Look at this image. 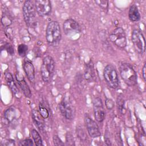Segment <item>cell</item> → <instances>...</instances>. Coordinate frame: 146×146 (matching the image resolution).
<instances>
[{
  "mask_svg": "<svg viewBox=\"0 0 146 146\" xmlns=\"http://www.w3.org/2000/svg\"><path fill=\"white\" fill-rule=\"evenodd\" d=\"M106 106L108 110H112L114 107V102L110 98H107L105 100Z\"/></svg>",
  "mask_w": 146,
  "mask_h": 146,
  "instance_id": "29",
  "label": "cell"
},
{
  "mask_svg": "<svg viewBox=\"0 0 146 146\" xmlns=\"http://www.w3.org/2000/svg\"><path fill=\"white\" fill-rule=\"evenodd\" d=\"M22 13L26 25L29 27H34L36 23V10L31 1H26L24 2Z\"/></svg>",
  "mask_w": 146,
  "mask_h": 146,
  "instance_id": "4",
  "label": "cell"
},
{
  "mask_svg": "<svg viewBox=\"0 0 146 146\" xmlns=\"http://www.w3.org/2000/svg\"><path fill=\"white\" fill-rule=\"evenodd\" d=\"M76 133L78 137L81 140H85L87 138L86 133L83 129L82 128V127L78 126L76 128Z\"/></svg>",
  "mask_w": 146,
  "mask_h": 146,
  "instance_id": "26",
  "label": "cell"
},
{
  "mask_svg": "<svg viewBox=\"0 0 146 146\" xmlns=\"http://www.w3.org/2000/svg\"><path fill=\"white\" fill-rule=\"evenodd\" d=\"M63 29L65 34L68 36H74L80 33L82 31V28L78 22L72 18H68L64 22Z\"/></svg>",
  "mask_w": 146,
  "mask_h": 146,
  "instance_id": "9",
  "label": "cell"
},
{
  "mask_svg": "<svg viewBox=\"0 0 146 146\" xmlns=\"http://www.w3.org/2000/svg\"><path fill=\"white\" fill-rule=\"evenodd\" d=\"M12 30L10 27H7L5 28V34L10 39H11L13 37V33H12Z\"/></svg>",
  "mask_w": 146,
  "mask_h": 146,
  "instance_id": "33",
  "label": "cell"
},
{
  "mask_svg": "<svg viewBox=\"0 0 146 146\" xmlns=\"http://www.w3.org/2000/svg\"><path fill=\"white\" fill-rule=\"evenodd\" d=\"M32 117L35 125L40 131H43L44 128L43 118L40 115L39 111L33 110L32 111Z\"/></svg>",
  "mask_w": 146,
  "mask_h": 146,
  "instance_id": "17",
  "label": "cell"
},
{
  "mask_svg": "<svg viewBox=\"0 0 146 146\" xmlns=\"http://www.w3.org/2000/svg\"><path fill=\"white\" fill-rule=\"evenodd\" d=\"M66 141L69 145H72L74 143V139L70 133H67L66 135Z\"/></svg>",
  "mask_w": 146,
  "mask_h": 146,
  "instance_id": "32",
  "label": "cell"
},
{
  "mask_svg": "<svg viewBox=\"0 0 146 146\" xmlns=\"http://www.w3.org/2000/svg\"><path fill=\"white\" fill-rule=\"evenodd\" d=\"M15 141L11 139H8L5 141H2L1 145L2 146H9V145H15Z\"/></svg>",
  "mask_w": 146,
  "mask_h": 146,
  "instance_id": "31",
  "label": "cell"
},
{
  "mask_svg": "<svg viewBox=\"0 0 146 146\" xmlns=\"http://www.w3.org/2000/svg\"><path fill=\"white\" fill-rule=\"evenodd\" d=\"M103 76L107 84L110 88L116 89L118 87L119 80L117 72L113 66L108 64L105 67L103 71Z\"/></svg>",
  "mask_w": 146,
  "mask_h": 146,
  "instance_id": "5",
  "label": "cell"
},
{
  "mask_svg": "<svg viewBox=\"0 0 146 146\" xmlns=\"http://www.w3.org/2000/svg\"><path fill=\"white\" fill-rule=\"evenodd\" d=\"M59 109L62 115L68 120H71L75 115L74 107L68 96L63 97L59 105Z\"/></svg>",
  "mask_w": 146,
  "mask_h": 146,
  "instance_id": "7",
  "label": "cell"
},
{
  "mask_svg": "<svg viewBox=\"0 0 146 146\" xmlns=\"http://www.w3.org/2000/svg\"><path fill=\"white\" fill-rule=\"evenodd\" d=\"M53 143L55 145H63L64 143L60 140V139L58 137V135H54L53 137Z\"/></svg>",
  "mask_w": 146,
  "mask_h": 146,
  "instance_id": "30",
  "label": "cell"
},
{
  "mask_svg": "<svg viewBox=\"0 0 146 146\" xmlns=\"http://www.w3.org/2000/svg\"><path fill=\"white\" fill-rule=\"evenodd\" d=\"M31 135L33 139L34 142L36 145L40 146L43 145L42 138L39 133V132L35 129H33L31 131Z\"/></svg>",
  "mask_w": 146,
  "mask_h": 146,
  "instance_id": "20",
  "label": "cell"
},
{
  "mask_svg": "<svg viewBox=\"0 0 146 146\" xmlns=\"http://www.w3.org/2000/svg\"><path fill=\"white\" fill-rule=\"evenodd\" d=\"M117 104L119 111L123 112L124 110V100L121 95H119L117 97Z\"/></svg>",
  "mask_w": 146,
  "mask_h": 146,
  "instance_id": "25",
  "label": "cell"
},
{
  "mask_svg": "<svg viewBox=\"0 0 146 146\" xmlns=\"http://www.w3.org/2000/svg\"><path fill=\"white\" fill-rule=\"evenodd\" d=\"M55 71V61L54 59L48 55L44 57L42 61L40 67L41 76L44 82H49L54 74Z\"/></svg>",
  "mask_w": 146,
  "mask_h": 146,
  "instance_id": "3",
  "label": "cell"
},
{
  "mask_svg": "<svg viewBox=\"0 0 146 146\" xmlns=\"http://www.w3.org/2000/svg\"><path fill=\"white\" fill-rule=\"evenodd\" d=\"M120 74L124 83L128 86H134L137 82V73L128 63H122L119 67Z\"/></svg>",
  "mask_w": 146,
  "mask_h": 146,
  "instance_id": "1",
  "label": "cell"
},
{
  "mask_svg": "<svg viewBox=\"0 0 146 146\" xmlns=\"http://www.w3.org/2000/svg\"><path fill=\"white\" fill-rule=\"evenodd\" d=\"M19 144L20 145H23V146H32L34 145V143H33V141L31 139H26L20 141Z\"/></svg>",
  "mask_w": 146,
  "mask_h": 146,
  "instance_id": "28",
  "label": "cell"
},
{
  "mask_svg": "<svg viewBox=\"0 0 146 146\" xmlns=\"http://www.w3.org/2000/svg\"><path fill=\"white\" fill-rule=\"evenodd\" d=\"M1 22L2 25L6 27H9V26L11 24L12 21L10 19L9 15L6 14H4L2 15V18H1Z\"/></svg>",
  "mask_w": 146,
  "mask_h": 146,
  "instance_id": "23",
  "label": "cell"
},
{
  "mask_svg": "<svg viewBox=\"0 0 146 146\" xmlns=\"http://www.w3.org/2000/svg\"><path fill=\"white\" fill-rule=\"evenodd\" d=\"M5 78L6 81V83L13 92V94L15 95V97L19 98V96H20V92L19 91L17 87V86L16 83L14 82L13 76L12 74L9 72H6L5 73Z\"/></svg>",
  "mask_w": 146,
  "mask_h": 146,
  "instance_id": "14",
  "label": "cell"
},
{
  "mask_svg": "<svg viewBox=\"0 0 146 146\" xmlns=\"http://www.w3.org/2000/svg\"><path fill=\"white\" fill-rule=\"evenodd\" d=\"M84 121L88 133L90 137L96 138L101 135L100 131L96 123L87 114L85 115Z\"/></svg>",
  "mask_w": 146,
  "mask_h": 146,
  "instance_id": "12",
  "label": "cell"
},
{
  "mask_svg": "<svg viewBox=\"0 0 146 146\" xmlns=\"http://www.w3.org/2000/svg\"><path fill=\"white\" fill-rule=\"evenodd\" d=\"M15 78L17 81V83L19 86L21 90H22L23 95L28 98H30L31 97L32 94L30 90V87H29L27 83L25 81L24 77L19 74L18 72L15 74Z\"/></svg>",
  "mask_w": 146,
  "mask_h": 146,
  "instance_id": "13",
  "label": "cell"
},
{
  "mask_svg": "<svg viewBox=\"0 0 146 146\" xmlns=\"http://www.w3.org/2000/svg\"><path fill=\"white\" fill-rule=\"evenodd\" d=\"M84 76L85 79L88 82H91L94 81L95 79V72L94 69V66L91 60L88 62L86 64L84 72Z\"/></svg>",
  "mask_w": 146,
  "mask_h": 146,
  "instance_id": "16",
  "label": "cell"
},
{
  "mask_svg": "<svg viewBox=\"0 0 146 146\" xmlns=\"http://www.w3.org/2000/svg\"><path fill=\"white\" fill-rule=\"evenodd\" d=\"M16 117L15 110L13 107H10L6 109L4 112L3 119H5V124H8L14 121Z\"/></svg>",
  "mask_w": 146,
  "mask_h": 146,
  "instance_id": "18",
  "label": "cell"
},
{
  "mask_svg": "<svg viewBox=\"0 0 146 146\" xmlns=\"http://www.w3.org/2000/svg\"><path fill=\"white\" fill-rule=\"evenodd\" d=\"M23 70L30 82L35 80V69L33 63L29 60H25L23 64Z\"/></svg>",
  "mask_w": 146,
  "mask_h": 146,
  "instance_id": "15",
  "label": "cell"
},
{
  "mask_svg": "<svg viewBox=\"0 0 146 146\" xmlns=\"http://www.w3.org/2000/svg\"><path fill=\"white\" fill-rule=\"evenodd\" d=\"M39 112L43 119H47L48 117L49 112L46 107L44 106V105H43L42 103H39Z\"/></svg>",
  "mask_w": 146,
  "mask_h": 146,
  "instance_id": "22",
  "label": "cell"
},
{
  "mask_svg": "<svg viewBox=\"0 0 146 146\" xmlns=\"http://www.w3.org/2000/svg\"><path fill=\"white\" fill-rule=\"evenodd\" d=\"M62 36L59 23L55 21L50 22L46 30V38L48 43L54 45L59 43Z\"/></svg>",
  "mask_w": 146,
  "mask_h": 146,
  "instance_id": "2",
  "label": "cell"
},
{
  "mask_svg": "<svg viewBox=\"0 0 146 146\" xmlns=\"http://www.w3.org/2000/svg\"><path fill=\"white\" fill-rule=\"evenodd\" d=\"M94 117L98 122H102L105 117V112L102 100L100 98L96 97L93 100Z\"/></svg>",
  "mask_w": 146,
  "mask_h": 146,
  "instance_id": "11",
  "label": "cell"
},
{
  "mask_svg": "<svg viewBox=\"0 0 146 146\" xmlns=\"http://www.w3.org/2000/svg\"><path fill=\"white\" fill-rule=\"evenodd\" d=\"M95 2L103 10H108V1L106 0H97L95 1Z\"/></svg>",
  "mask_w": 146,
  "mask_h": 146,
  "instance_id": "24",
  "label": "cell"
},
{
  "mask_svg": "<svg viewBox=\"0 0 146 146\" xmlns=\"http://www.w3.org/2000/svg\"><path fill=\"white\" fill-rule=\"evenodd\" d=\"M128 18L132 22H137L140 19V14L137 6L135 5H132L130 6L128 11Z\"/></svg>",
  "mask_w": 146,
  "mask_h": 146,
  "instance_id": "19",
  "label": "cell"
},
{
  "mask_svg": "<svg viewBox=\"0 0 146 146\" xmlns=\"http://www.w3.org/2000/svg\"><path fill=\"white\" fill-rule=\"evenodd\" d=\"M145 69H146V66H145V63L144 64L143 69H142V74H143V78L144 80V81L146 80V78H145Z\"/></svg>",
  "mask_w": 146,
  "mask_h": 146,
  "instance_id": "34",
  "label": "cell"
},
{
  "mask_svg": "<svg viewBox=\"0 0 146 146\" xmlns=\"http://www.w3.org/2000/svg\"><path fill=\"white\" fill-rule=\"evenodd\" d=\"M111 42L120 48H124L127 46V38L124 30L120 27L114 29L109 35Z\"/></svg>",
  "mask_w": 146,
  "mask_h": 146,
  "instance_id": "6",
  "label": "cell"
},
{
  "mask_svg": "<svg viewBox=\"0 0 146 146\" xmlns=\"http://www.w3.org/2000/svg\"><path fill=\"white\" fill-rule=\"evenodd\" d=\"M131 40L136 51L140 54H143L145 50V42L142 32L139 29H134L132 32Z\"/></svg>",
  "mask_w": 146,
  "mask_h": 146,
  "instance_id": "8",
  "label": "cell"
},
{
  "mask_svg": "<svg viewBox=\"0 0 146 146\" xmlns=\"http://www.w3.org/2000/svg\"><path fill=\"white\" fill-rule=\"evenodd\" d=\"M38 14L41 17L48 15L51 11V2L48 0H36L34 3Z\"/></svg>",
  "mask_w": 146,
  "mask_h": 146,
  "instance_id": "10",
  "label": "cell"
},
{
  "mask_svg": "<svg viewBox=\"0 0 146 146\" xmlns=\"http://www.w3.org/2000/svg\"><path fill=\"white\" fill-rule=\"evenodd\" d=\"M4 48L10 55H13L14 54V49L10 43H6L4 46Z\"/></svg>",
  "mask_w": 146,
  "mask_h": 146,
  "instance_id": "27",
  "label": "cell"
},
{
  "mask_svg": "<svg viewBox=\"0 0 146 146\" xmlns=\"http://www.w3.org/2000/svg\"><path fill=\"white\" fill-rule=\"evenodd\" d=\"M17 51H18V55L20 56L24 57L26 55L27 52L28 51V46L26 44L23 43L20 44L18 46Z\"/></svg>",
  "mask_w": 146,
  "mask_h": 146,
  "instance_id": "21",
  "label": "cell"
}]
</instances>
